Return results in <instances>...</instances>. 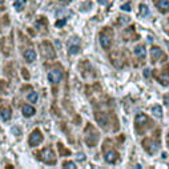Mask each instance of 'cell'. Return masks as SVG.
<instances>
[{
    "label": "cell",
    "instance_id": "obj_1",
    "mask_svg": "<svg viewBox=\"0 0 169 169\" xmlns=\"http://www.w3.org/2000/svg\"><path fill=\"white\" fill-rule=\"evenodd\" d=\"M95 118H96L97 124L105 129L107 132H117L120 125H118L117 116L113 112H95Z\"/></svg>",
    "mask_w": 169,
    "mask_h": 169
},
{
    "label": "cell",
    "instance_id": "obj_2",
    "mask_svg": "<svg viewBox=\"0 0 169 169\" xmlns=\"http://www.w3.org/2000/svg\"><path fill=\"white\" fill-rule=\"evenodd\" d=\"M153 126V120H150L145 113H137L134 117V129L137 134H142Z\"/></svg>",
    "mask_w": 169,
    "mask_h": 169
},
{
    "label": "cell",
    "instance_id": "obj_3",
    "mask_svg": "<svg viewBox=\"0 0 169 169\" xmlns=\"http://www.w3.org/2000/svg\"><path fill=\"white\" fill-rule=\"evenodd\" d=\"M160 129L155 132V134L150 137H147V139L142 140V148L147 150L149 155H155L158 149H160Z\"/></svg>",
    "mask_w": 169,
    "mask_h": 169
},
{
    "label": "cell",
    "instance_id": "obj_4",
    "mask_svg": "<svg viewBox=\"0 0 169 169\" xmlns=\"http://www.w3.org/2000/svg\"><path fill=\"white\" fill-rule=\"evenodd\" d=\"M100 139V133L92 124H87L85 129H84V141L88 147H96Z\"/></svg>",
    "mask_w": 169,
    "mask_h": 169
},
{
    "label": "cell",
    "instance_id": "obj_5",
    "mask_svg": "<svg viewBox=\"0 0 169 169\" xmlns=\"http://www.w3.org/2000/svg\"><path fill=\"white\" fill-rule=\"evenodd\" d=\"M99 40H100V46L103 47V49H109L113 43V30L112 28H109V27L103 28L99 35Z\"/></svg>",
    "mask_w": 169,
    "mask_h": 169
},
{
    "label": "cell",
    "instance_id": "obj_6",
    "mask_svg": "<svg viewBox=\"0 0 169 169\" xmlns=\"http://www.w3.org/2000/svg\"><path fill=\"white\" fill-rule=\"evenodd\" d=\"M153 76L155 79L164 87L169 85V64L164 65L161 69H155L153 71Z\"/></svg>",
    "mask_w": 169,
    "mask_h": 169
},
{
    "label": "cell",
    "instance_id": "obj_7",
    "mask_svg": "<svg viewBox=\"0 0 169 169\" xmlns=\"http://www.w3.org/2000/svg\"><path fill=\"white\" fill-rule=\"evenodd\" d=\"M38 158L48 165H55L56 164V155L51 148H44L38 153Z\"/></svg>",
    "mask_w": 169,
    "mask_h": 169
},
{
    "label": "cell",
    "instance_id": "obj_8",
    "mask_svg": "<svg viewBox=\"0 0 169 169\" xmlns=\"http://www.w3.org/2000/svg\"><path fill=\"white\" fill-rule=\"evenodd\" d=\"M166 59H168V56H166L165 52L161 48H158V47H156V46H153L152 48H150V61H152L153 64L166 61Z\"/></svg>",
    "mask_w": 169,
    "mask_h": 169
},
{
    "label": "cell",
    "instance_id": "obj_9",
    "mask_svg": "<svg viewBox=\"0 0 169 169\" xmlns=\"http://www.w3.org/2000/svg\"><path fill=\"white\" fill-rule=\"evenodd\" d=\"M40 53L46 59H55L56 57V52H55V48L52 47V43H49L47 40H44L40 44Z\"/></svg>",
    "mask_w": 169,
    "mask_h": 169
},
{
    "label": "cell",
    "instance_id": "obj_10",
    "mask_svg": "<svg viewBox=\"0 0 169 169\" xmlns=\"http://www.w3.org/2000/svg\"><path fill=\"white\" fill-rule=\"evenodd\" d=\"M104 160L108 164H117L120 161V155L113 148H105L104 145Z\"/></svg>",
    "mask_w": 169,
    "mask_h": 169
},
{
    "label": "cell",
    "instance_id": "obj_11",
    "mask_svg": "<svg viewBox=\"0 0 169 169\" xmlns=\"http://www.w3.org/2000/svg\"><path fill=\"white\" fill-rule=\"evenodd\" d=\"M110 61H112V64L115 65V67L123 68V67H125L128 60H126V56L123 52H115V53L110 55Z\"/></svg>",
    "mask_w": 169,
    "mask_h": 169
},
{
    "label": "cell",
    "instance_id": "obj_12",
    "mask_svg": "<svg viewBox=\"0 0 169 169\" xmlns=\"http://www.w3.org/2000/svg\"><path fill=\"white\" fill-rule=\"evenodd\" d=\"M83 64L84 65L80 64V71H81V75H83V77L84 79H93V77H96V72H95V69L92 68V65L89 64V61L84 60Z\"/></svg>",
    "mask_w": 169,
    "mask_h": 169
},
{
    "label": "cell",
    "instance_id": "obj_13",
    "mask_svg": "<svg viewBox=\"0 0 169 169\" xmlns=\"http://www.w3.org/2000/svg\"><path fill=\"white\" fill-rule=\"evenodd\" d=\"M43 139L44 137H43V133H41L40 129H35V131L30 134V137H28V144H30L31 147H38L39 144L43 142Z\"/></svg>",
    "mask_w": 169,
    "mask_h": 169
},
{
    "label": "cell",
    "instance_id": "obj_14",
    "mask_svg": "<svg viewBox=\"0 0 169 169\" xmlns=\"http://www.w3.org/2000/svg\"><path fill=\"white\" fill-rule=\"evenodd\" d=\"M0 49L4 55L9 56L12 52V36H8V38H3L0 39Z\"/></svg>",
    "mask_w": 169,
    "mask_h": 169
},
{
    "label": "cell",
    "instance_id": "obj_15",
    "mask_svg": "<svg viewBox=\"0 0 169 169\" xmlns=\"http://www.w3.org/2000/svg\"><path fill=\"white\" fill-rule=\"evenodd\" d=\"M48 80L52 84H59L63 80V71L60 68H53L48 72Z\"/></svg>",
    "mask_w": 169,
    "mask_h": 169
},
{
    "label": "cell",
    "instance_id": "obj_16",
    "mask_svg": "<svg viewBox=\"0 0 169 169\" xmlns=\"http://www.w3.org/2000/svg\"><path fill=\"white\" fill-rule=\"evenodd\" d=\"M153 3L161 14H168L169 12V0H153Z\"/></svg>",
    "mask_w": 169,
    "mask_h": 169
},
{
    "label": "cell",
    "instance_id": "obj_17",
    "mask_svg": "<svg viewBox=\"0 0 169 169\" xmlns=\"http://www.w3.org/2000/svg\"><path fill=\"white\" fill-rule=\"evenodd\" d=\"M123 38H124V40H126V41H133V40H136V39H139V35L134 32V27H133V25H131V27H129L128 30L124 32Z\"/></svg>",
    "mask_w": 169,
    "mask_h": 169
},
{
    "label": "cell",
    "instance_id": "obj_18",
    "mask_svg": "<svg viewBox=\"0 0 169 169\" xmlns=\"http://www.w3.org/2000/svg\"><path fill=\"white\" fill-rule=\"evenodd\" d=\"M0 116H1V118H3L4 121H8L12 116V109L8 107V105L0 107Z\"/></svg>",
    "mask_w": 169,
    "mask_h": 169
},
{
    "label": "cell",
    "instance_id": "obj_19",
    "mask_svg": "<svg viewBox=\"0 0 169 169\" xmlns=\"http://www.w3.org/2000/svg\"><path fill=\"white\" fill-rule=\"evenodd\" d=\"M23 57H24V60L27 63H32L36 60V52L33 49H25L23 52Z\"/></svg>",
    "mask_w": 169,
    "mask_h": 169
},
{
    "label": "cell",
    "instance_id": "obj_20",
    "mask_svg": "<svg viewBox=\"0 0 169 169\" xmlns=\"http://www.w3.org/2000/svg\"><path fill=\"white\" fill-rule=\"evenodd\" d=\"M22 112H23V115H24L25 117H31V116H33V115H35L36 109L32 107V105H28V104H25V105H23V109H22Z\"/></svg>",
    "mask_w": 169,
    "mask_h": 169
},
{
    "label": "cell",
    "instance_id": "obj_21",
    "mask_svg": "<svg viewBox=\"0 0 169 169\" xmlns=\"http://www.w3.org/2000/svg\"><path fill=\"white\" fill-rule=\"evenodd\" d=\"M134 55L140 59H144L145 55H147V49H145L144 46H136L134 47Z\"/></svg>",
    "mask_w": 169,
    "mask_h": 169
},
{
    "label": "cell",
    "instance_id": "obj_22",
    "mask_svg": "<svg viewBox=\"0 0 169 169\" xmlns=\"http://www.w3.org/2000/svg\"><path fill=\"white\" fill-rule=\"evenodd\" d=\"M47 24H48V22H47L46 17H40V19L36 20V27L39 28L40 31H47Z\"/></svg>",
    "mask_w": 169,
    "mask_h": 169
},
{
    "label": "cell",
    "instance_id": "obj_23",
    "mask_svg": "<svg viewBox=\"0 0 169 169\" xmlns=\"http://www.w3.org/2000/svg\"><path fill=\"white\" fill-rule=\"evenodd\" d=\"M57 148H59L60 156H71V153H72L69 149H67V148H65L61 142H57Z\"/></svg>",
    "mask_w": 169,
    "mask_h": 169
},
{
    "label": "cell",
    "instance_id": "obj_24",
    "mask_svg": "<svg viewBox=\"0 0 169 169\" xmlns=\"http://www.w3.org/2000/svg\"><path fill=\"white\" fill-rule=\"evenodd\" d=\"M25 3H27V0H15L14 3V7L16 11H23L25 7Z\"/></svg>",
    "mask_w": 169,
    "mask_h": 169
},
{
    "label": "cell",
    "instance_id": "obj_25",
    "mask_svg": "<svg viewBox=\"0 0 169 169\" xmlns=\"http://www.w3.org/2000/svg\"><path fill=\"white\" fill-rule=\"evenodd\" d=\"M152 113L156 116V117L161 118V117H162V108H161L160 105H157V104L153 105V107H152Z\"/></svg>",
    "mask_w": 169,
    "mask_h": 169
},
{
    "label": "cell",
    "instance_id": "obj_26",
    "mask_svg": "<svg viewBox=\"0 0 169 169\" xmlns=\"http://www.w3.org/2000/svg\"><path fill=\"white\" fill-rule=\"evenodd\" d=\"M7 83L4 80H0V95H7L8 93V89H7Z\"/></svg>",
    "mask_w": 169,
    "mask_h": 169
},
{
    "label": "cell",
    "instance_id": "obj_27",
    "mask_svg": "<svg viewBox=\"0 0 169 169\" xmlns=\"http://www.w3.org/2000/svg\"><path fill=\"white\" fill-rule=\"evenodd\" d=\"M80 52V46H71L69 49H68V53H69V56H73V55L79 53Z\"/></svg>",
    "mask_w": 169,
    "mask_h": 169
},
{
    "label": "cell",
    "instance_id": "obj_28",
    "mask_svg": "<svg viewBox=\"0 0 169 169\" xmlns=\"http://www.w3.org/2000/svg\"><path fill=\"white\" fill-rule=\"evenodd\" d=\"M27 99H28V101H30V103H38L39 95L36 93V92H31V93L27 96Z\"/></svg>",
    "mask_w": 169,
    "mask_h": 169
},
{
    "label": "cell",
    "instance_id": "obj_29",
    "mask_svg": "<svg viewBox=\"0 0 169 169\" xmlns=\"http://www.w3.org/2000/svg\"><path fill=\"white\" fill-rule=\"evenodd\" d=\"M140 15H141V16H148V15H149V8H148L145 4L140 6Z\"/></svg>",
    "mask_w": 169,
    "mask_h": 169
},
{
    "label": "cell",
    "instance_id": "obj_30",
    "mask_svg": "<svg viewBox=\"0 0 169 169\" xmlns=\"http://www.w3.org/2000/svg\"><path fill=\"white\" fill-rule=\"evenodd\" d=\"M63 168H76V164L73 162V161H65L64 164H63Z\"/></svg>",
    "mask_w": 169,
    "mask_h": 169
},
{
    "label": "cell",
    "instance_id": "obj_31",
    "mask_svg": "<svg viewBox=\"0 0 169 169\" xmlns=\"http://www.w3.org/2000/svg\"><path fill=\"white\" fill-rule=\"evenodd\" d=\"M65 23H67V20H65V19H63V20H57L56 24H55V25H56L57 28H61V27H64V25H65Z\"/></svg>",
    "mask_w": 169,
    "mask_h": 169
},
{
    "label": "cell",
    "instance_id": "obj_32",
    "mask_svg": "<svg viewBox=\"0 0 169 169\" xmlns=\"http://www.w3.org/2000/svg\"><path fill=\"white\" fill-rule=\"evenodd\" d=\"M121 9H123V11H131V4H124V6H121Z\"/></svg>",
    "mask_w": 169,
    "mask_h": 169
},
{
    "label": "cell",
    "instance_id": "obj_33",
    "mask_svg": "<svg viewBox=\"0 0 169 169\" xmlns=\"http://www.w3.org/2000/svg\"><path fill=\"white\" fill-rule=\"evenodd\" d=\"M22 72H23V76H24L25 80H28V79H30V73H28V71L27 69H23Z\"/></svg>",
    "mask_w": 169,
    "mask_h": 169
},
{
    "label": "cell",
    "instance_id": "obj_34",
    "mask_svg": "<svg viewBox=\"0 0 169 169\" xmlns=\"http://www.w3.org/2000/svg\"><path fill=\"white\" fill-rule=\"evenodd\" d=\"M97 3H100V4H103V6H104V4L108 3V0H97Z\"/></svg>",
    "mask_w": 169,
    "mask_h": 169
},
{
    "label": "cell",
    "instance_id": "obj_35",
    "mask_svg": "<svg viewBox=\"0 0 169 169\" xmlns=\"http://www.w3.org/2000/svg\"><path fill=\"white\" fill-rule=\"evenodd\" d=\"M0 9H4V0H0Z\"/></svg>",
    "mask_w": 169,
    "mask_h": 169
},
{
    "label": "cell",
    "instance_id": "obj_36",
    "mask_svg": "<svg viewBox=\"0 0 169 169\" xmlns=\"http://www.w3.org/2000/svg\"><path fill=\"white\" fill-rule=\"evenodd\" d=\"M166 145H168V148H169V132H168V136H166Z\"/></svg>",
    "mask_w": 169,
    "mask_h": 169
},
{
    "label": "cell",
    "instance_id": "obj_37",
    "mask_svg": "<svg viewBox=\"0 0 169 169\" xmlns=\"http://www.w3.org/2000/svg\"><path fill=\"white\" fill-rule=\"evenodd\" d=\"M61 1H63V3H69L71 0H61Z\"/></svg>",
    "mask_w": 169,
    "mask_h": 169
},
{
    "label": "cell",
    "instance_id": "obj_38",
    "mask_svg": "<svg viewBox=\"0 0 169 169\" xmlns=\"http://www.w3.org/2000/svg\"><path fill=\"white\" fill-rule=\"evenodd\" d=\"M166 46H168V49H169V40L166 41Z\"/></svg>",
    "mask_w": 169,
    "mask_h": 169
},
{
    "label": "cell",
    "instance_id": "obj_39",
    "mask_svg": "<svg viewBox=\"0 0 169 169\" xmlns=\"http://www.w3.org/2000/svg\"><path fill=\"white\" fill-rule=\"evenodd\" d=\"M168 23H169V19H168Z\"/></svg>",
    "mask_w": 169,
    "mask_h": 169
}]
</instances>
